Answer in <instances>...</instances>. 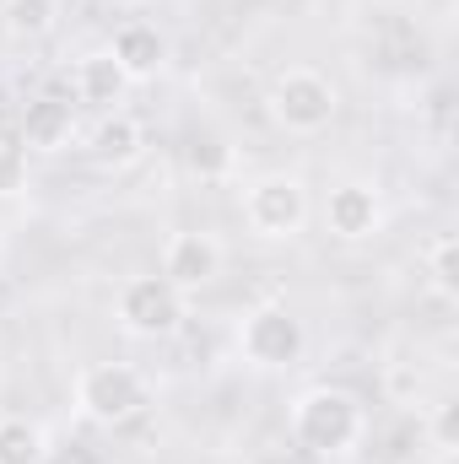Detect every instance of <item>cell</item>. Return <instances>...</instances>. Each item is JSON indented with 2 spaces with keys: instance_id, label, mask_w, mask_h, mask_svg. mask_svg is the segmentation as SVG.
<instances>
[{
  "instance_id": "1",
  "label": "cell",
  "mask_w": 459,
  "mask_h": 464,
  "mask_svg": "<svg viewBox=\"0 0 459 464\" xmlns=\"http://www.w3.org/2000/svg\"><path fill=\"white\" fill-rule=\"evenodd\" d=\"M287 427H292V443L303 454H314V459H351L362 449V438H367V411L341 383H314V389H303L292 400Z\"/></svg>"
},
{
  "instance_id": "2",
  "label": "cell",
  "mask_w": 459,
  "mask_h": 464,
  "mask_svg": "<svg viewBox=\"0 0 459 464\" xmlns=\"http://www.w3.org/2000/svg\"><path fill=\"white\" fill-rule=\"evenodd\" d=\"M151 405V378L130 362H87L76 372V411L93 427H124L146 416Z\"/></svg>"
},
{
  "instance_id": "3",
  "label": "cell",
  "mask_w": 459,
  "mask_h": 464,
  "mask_svg": "<svg viewBox=\"0 0 459 464\" xmlns=\"http://www.w3.org/2000/svg\"><path fill=\"white\" fill-rule=\"evenodd\" d=\"M265 109L287 135H319V130H330V119L341 114V92H336L330 76H319L308 65H292V71H281L270 82Z\"/></svg>"
},
{
  "instance_id": "4",
  "label": "cell",
  "mask_w": 459,
  "mask_h": 464,
  "mask_svg": "<svg viewBox=\"0 0 459 464\" xmlns=\"http://www.w3.org/2000/svg\"><path fill=\"white\" fill-rule=\"evenodd\" d=\"M114 319L130 341H168L184 330L190 308H184V292L168 286L162 276H130L114 292Z\"/></svg>"
},
{
  "instance_id": "5",
  "label": "cell",
  "mask_w": 459,
  "mask_h": 464,
  "mask_svg": "<svg viewBox=\"0 0 459 464\" xmlns=\"http://www.w3.org/2000/svg\"><path fill=\"white\" fill-rule=\"evenodd\" d=\"M243 222L254 237L281 243L298 237L308 222V189L298 173H259L254 184H243Z\"/></svg>"
},
{
  "instance_id": "6",
  "label": "cell",
  "mask_w": 459,
  "mask_h": 464,
  "mask_svg": "<svg viewBox=\"0 0 459 464\" xmlns=\"http://www.w3.org/2000/svg\"><path fill=\"white\" fill-rule=\"evenodd\" d=\"M308 346V330L292 308L281 303H259L238 319V356L259 372H276V367H292Z\"/></svg>"
},
{
  "instance_id": "7",
  "label": "cell",
  "mask_w": 459,
  "mask_h": 464,
  "mask_svg": "<svg viewBox=\"0 0 459 464\" xmlns=\"http://www.w3.org/2000/svg\"><path fill=\"white\" fill-rule=\"evenodd\" d=\"M217 276H222V243H217L211 232L184 227V232H173V237L162 243V281L179 286L184 297L217 286Z\"/></svg>"
},
{
  "instance_id": "8",
  "label": "cell",
  "mask_w": 459,
  "mask_h": 464,
  "mask_svg": "<svg viewBox=\"0 0 459 464\" xmlns=\"http://www.w3.org/2000/svg\"><path fill=\"white\" fill-rule=\"evenodd\" d=\"M378 227H384L378 184L346 179V184L330 189V200H325V232H330V237H341V243H367V237H378Z\"/></svg>"
},
{
  "instance_id": "9",
  "label": "cell",
  "mask_w": 459,
  "mask_h": 464,
  "mask_svg": "<svg viewBox=\"0 0 459 464\" xmlns=\"http://www.w3.org/2000/svg\"><path fill=\"white\" fill-rule=\"evenodd\" d=\"M71 140H76V103H71V98L44 92V98H33V103L22 109V151L54 157V151H65Z\"/></svg>"
},
{
  "instance_id": "10",
  "label": "cell",
  "mask_w": 459,
  "mask_h": 464,
  "mask_svg": "<svg viewBox=\"0 0 459 464\" xmlns=\"http://www.w3.org/2000/svg\"><path fill=\"white\" fill-rule=\"evenodd\" d=\"M109 54L119 60V71L130 76V82H157L162 71H168V38H162V27L157 22H124L114 33V44H109Z\"/></svg>"
},
{
  "instance_id": "11",
  "label": "cell",
  "mask_w": 459,
  "mask_h": 464,
  "mask_svg": "<svg viewBox=\"0 0 459 464\" xmlns=\"http://www.w3.org/2000/svg\"><path fill=\"white\" fill-rule=\"evenodd\" d=\"M124 92H130V76L119 71V60L109 49H93V54L76 60V103H93V109L114 114L124 103Z\"/></svg>"
},
{
  "instance_id": "12",
  "label": "cell",
  "mask_w": 459,
  "mask_h": 464,
  "mask_svg": "<svg viewBox=\"0 0 459 464\" xmlns=\"http://www.w3.org/2000/svg\"><path fill=\"white\" fill-rule=\"evenodd\" d=\"M141 151H146V130H141V119L130 114H103V124L93 130V162L98 168H130V162H141Z\"/></svg>"
},
{
  "instance_id": "13",
  "label": "cell",
  "mask_w": 459,
  "mask_h": 464,
  "mask_svg": "<svg viewBox=\"0 0 459 464\" xmlns=\"http://www.w3.org/2000/svg\"><path fill=\"white\" fill-rule=\"evenodd\" d=\"M54 27H60V0H5V5H0V33H5L16 49L44 44Z\"/></svg>"
},
{
  "instance_id": "14",
  "label": "cell",
  "mask_w": 459,
  "mask_h": 464,
  "mask_svg": "<svg viewBox=\"0 0 459 464\" xmlns=\"http://www.w3.org/2000/svg\"><path fill=\"white\" fill-rule=\"evenodd\" d=\"M49 459V438L38 421L27 416H0V464H44Z\"/></svg>"
},
{
  "instance_id": "15",
  "label": "cell",
  "mask_w": 459,
  "mask_h": 464,
  "mask_svg": "<svg viewBox=\"0 0 459 464\" xmlns=\"http://www.w3.org/2000/svg\"><path fill=\"white\" fill-rule=\"evenodd\" d=\"M427 276H433V292H438V297H459V243H454V232H444V237L427 243Z\"/></svg>"
},
{
  "instance_id": "16",
  "label": "cell",
  "mask_w": 459,
  "mask_h": 464,
  "mask_svg": "<svg viewBox=\"0 0 459 464\" xmlns=\"http://www.w3.org/2000/svg\"><path fill=\"white\" fill-rule=\"evenodd\" d=\"M427 438H433V449H438L444 459L459 449V405L454 400H438V405H433V416H427Z\"/></svg>"
},
{
  "instance_id": "17",
  "label": "cell",
  "mask_w": 459,
  "mask_h": 464,
  "mask_svg": "<svg viewBox=\"0 0 459 464\" xmlns=\"http://www.w3.org/2000/svg\"><path fill=\"white\" fill-rule=\"evenodd\" d=\"M22 162H27V151H22V146H11V151L0 157V195H11V189H16V168H22Z\"/></svg>"
},
{
  "instance_id": "18",
  "label": "cell",
  "mask_w": 459,
  "mask_h": 464,
  "mask_svg": "<svg viewBox=\"0 0 459 464\" xmlns=\"http://www.w3.org/2000/svg\"><path fill=\"white\" fill-rule=\"evenodd\" d=\"M109 5H119V11H135V5H146V0H109Z\"/></svg>"
}]
</instances>
